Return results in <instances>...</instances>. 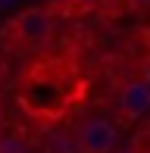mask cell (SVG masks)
<instances>
[{"instance_id": "obj_1", "label": "cell", "mask_w": 150, "mask_h": 153, "mask_svg": "<svg viewBox=\"0 0 150 153\" xmlns=\"http://www.w3.org/2000/svg\"><path fill=\"white\" fill-rule=\"evenodd\" d=\"M53 34V13L47 6H28L10 22V38L25 47H38Z\"/></svg>"}, {"instance_id": "obj_2", "label": "cell", "mask_w": 150, "mask_h": 153, "mask_svg": "<svg viewBox=\"0 0 150 153\" xmlns=\"http://www.w3.org/2000/svg\"><path fill=\"white\" fill-rule=\"evenodd\" d=\"M119 144V128L110 119H91L78 134L81 153H113Z\"/></svg>"}, {"instance_id": "obj_3", "label": "cell", "mask_w": 150, "mask_h": 153, "mask_svg": "<svg viewBox=\"0 0 150 153\" xmlns=\"http://www.w3.org/2000/svg\"><path fill=\"white\" fill-rule=\"evenodd\" d=\"M116 103H119V116L125 122H138L141 116L150 113V88L144 85V78H128Z\"/></svg>"}, {"instance_id": "obj_4", "label": "cell", "mask_w": 150, "mask_h": 153, "mask_svg": "<svg viewBox=\"0 0 150 153\" xmlns=\"http://www.w3.org/2000/svg\"><path fill=\"white\" fill-rule=\"evenodd\" d=\"M0 153H22V147H19V141H0Z\"/></svg>"}, {"instance_id": "obj_5", "label": "cell", "mask_w": 150, "mask_h": 153, "mask_svg": "<svg viewBox=\"0 0 150 153\" xmlns=\"http://www.w3.org/2000/svg\"><path fill=\"white\" fill-rule=\"evenodd\" d=\"M141 78H144V85L150 88V56L144 59V66H141Z\"/></svg>"}, {"instance_id": "obj_6", "label": "cell", "mask_w": 150, "mask_h": 153, "mask_svg": "<svg viewBox=\"0 0 150 153\" xmlns=\"http://www.w3.org/2000/svg\"><path fill=\"white\" fill-rule=\"evenodd\" d=\"M131 6H150V0H128Z\"/></svg>"}, {"instance_id": "obj_7", "label": "cell", "mask_w": 150, "mask_h": 153, "mask_svg": "<svg viewBox=\"0 0 150 153\" xmlns=\"http://www.w3.org/2000/svg\"><path fill=\"white\" fill-rule=\"evenodd\" d=\"M113 153H134V150H113Z\"/></svg>"}]
</instances>
